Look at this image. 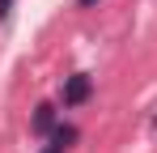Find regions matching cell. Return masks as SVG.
<instances>
[{
	"label": "cell",
	"mask_w": 157,
	"mask_h": 153,
	"mask_svg": "<svg viewBox=\"0 0 157 153\" xmlns=\"http://www.w3.org/2000/svg\"><path fill=\"white\" fill-rule=\"evenodd\" d=\"M94 94V76L89 73H72L64 81V106H81V102H89Z\"/></svg>",
	"instance_id": "1"
},
{
	"label": "cell",
	"mask_w": 157,
	"mask_h": 153,
	"mask_svg": "<svg viewBox=\"0 0 157 153\" xmlns=\"http://www.w3.org/2000/svg\"><path fill=\"white\" fill-rule=\"evenodd\" d=\"M30 128H34L38 136H51V132H55V106H47V102H43V106L34 111V119H30Z\"/></svg>",
	"instance_id": "2"
},
{
	"label": "cell",
	"mask_w": 157,
	"mask_h": 153,
	"mask_svg": "<svg viewBox=\"0 0 157 153\" xmlns=\"http://www.w3.org/2000/svg\"><path fill=\"white\" fill-rule=\"evenodd\" d=\"M72 140H77V128H72V124H55V132H51V145H55V149H68Z\"/></svg>",
	"instance_id": "3"
},
{
	"label": "cell",
	"mask_w": 157,
	"mask_h": 153,
	"mask_svg": "<svg viewBox=\"0 0 157 153\" xmlns=\"http://www.w3.org/2000/svg\"><path fill=\"white\" fill-rule=\"evenodd\" d=\"M13 13V0H0V17H9Z\"/></svg>",
	"instance_id": "4"
},
{
	"label": "cell",
	"mask_w": 157,
	"mask_h": 153,
	"mask_svg": "<svg viewBox=\"0 0 157 153\" xmlns=\"http://www.w3.org/2000/svg\"><path fill=\"white\" fill-rule=\"evenodd\" d=\"M43 153H64V149H55V145H47V149H43Z\"/></svg>",
	"instance_id": "5"
},
{
	"label": "cell",
	"mask_w": 157,
	"mask_h": 153,
	"mask_svg": "<svg viewBox=\"0 0 157 153\" xmlns=\"http://www.w3.org/2000/svg\"><path fill=\"white\" fill-rule=\"evenodd\" d=\"M81 4H98V0H81Z\"/></svg>",
	"instance_id": "6"
}]
</instances>
